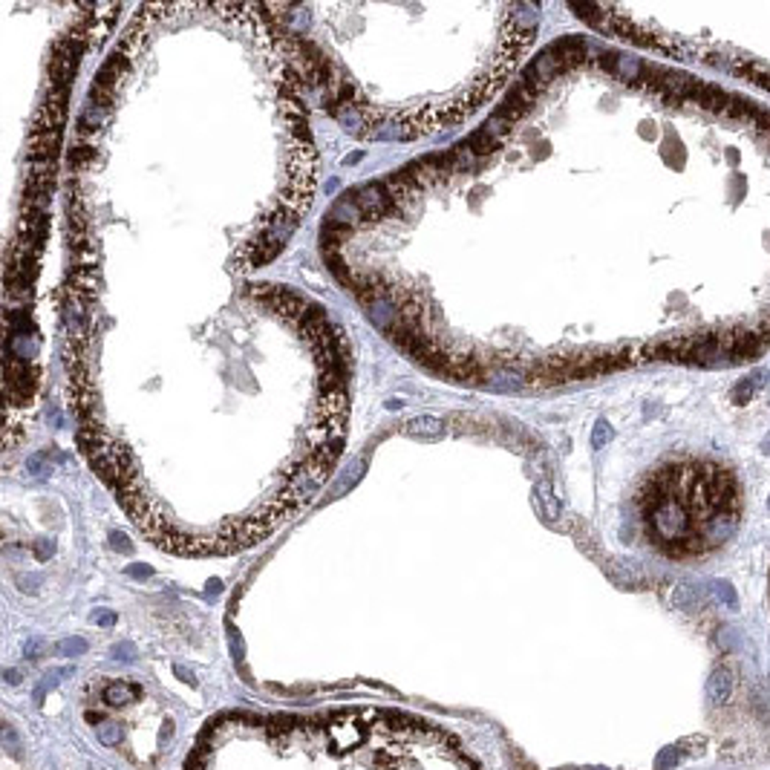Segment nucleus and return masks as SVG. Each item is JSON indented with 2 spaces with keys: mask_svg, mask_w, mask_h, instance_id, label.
<instances>
[{
  "mask_svg": "<svg viewBox=\"0 0 770 770\" xmlns=\"http://www.w3.org/2000/svg\"><path fill=\"white\" fill-rule=\"evenodd\" d=\"M349 202L361 211L364 220H378V217H387L392 208H396V200H392V193L387 185L381 182H369V185H358L352 188L349 193Z\"/></svg>",
  "mask_w": 770,
  "mask_h": 770,
  "instance_id": "f03ea898",
  "label": "nucleus"
},
{
  "mask_svg": "<svg viewBox=\"0 0 770 770\" xmlns=\"http://www.w3.org/2000/svg\"><path fill=\"white\" fill-rule=\"evenodd\" d=\"M188 770H479L424 718L387 710L329 715L234 713L211 724Z\"/></svg>",
  "mask_w": 770,
  "mask_h": 770,
  "instance_id": "f257e3e1",
  "label": "nucleus"
},
{
  "mask_svg": "<svg viewBox=\"0 0 770 770\" xmlns=\"http://www.w3.org/2000/svg\"><path fill=\"white\" fill-rule=\"evenodd\" d=\"M113 655H116L119 661H133V649H130L127 644H122V646H113Z\"/></svg>",
  "mask_w": 770,
  "mask_h": 770,
  "instance_id": "4468645a",
  "label": "nucleus"
},
{
  "mask_svg": "<svg viewBox=\"0 0 770 770\" xmlns=\"http://www.w3.org/2000/svg\"><path fill=\"white\" fill-rule=\"evenodd\" d=\"M127 575H133V577H151L153 568H151V566H130Z\"/></svg>",
  "mask_w": 770,
  "mask_h": 770,
  "instance_id": "2eb2a0df",
  "label": "nucleus"
},
{
  "mask_svg": "<svg viewBox=\"0 0 770 770\" xmlns=\"http://www.w3.org/2000/svg\"><path fill=\"white\" fill-rule=\"evenodd\" d=\"M55 652L58 655H81V652H87V641L84 637H64V641L55 644Z\"/></svg>",
  "mask_w": 770,
  "mask_h": 770,
  "instance_id": "1a4fd4ad",
  "label": "nucleus"
},
{
  "mask_svg": "<svg viewBox=\"0 0 770 770\" xmlns=\"http://www.w3.org/2000/svg\"><path fill=\"white\" fill-rule=\"evenodd\" d=\"M95 735L104 747H116L122 742V724L113 718H95Z\"/></svg>",
  "mask_w": 770,
  "mask_h": 770,
  "instance_id": "0eeeda50",
  "label": "nucleus"
},
{
  "mask_svg": "<svg viewBox=\"0 0 770 770\" xmlns=\"http://www.w3.org/2000/svg\"><path fill=\"white\" fill-rule=\"evenodd\" d=\"M110 543H113V548H119V551H124V554L133 551V546H130V539H127L124 534H113V537H110Z\"/></svg>",
  "mask_w": 770,
  "mask_h": 770,
  "instance_id": "f8f14e48",
  "label": "nucleus"
},
{
  "mask_svg": "<svg viewBox=\"0 0 770 770\" xmlns=\"http://www.w3.org/2000/svg\"><path fill=\"white\" fill-rule=\"evenodd\" d=\"M64 675H67V669H55V673L49 675V678H44V681L38 684V690H35V698L41 701V698H44V693H49V690H52V686H55V684H58V681H61Z\"/></svg>",
  "mask_w": 770,
  "mask_h": 770,
  "instance_id": "9b49d317",
  "label": "nucleus"
},
{
  "mask_svg": "<svg viewBox=\"0 0 770 770\" xmlns=\"http://www.w3.org/2000/svg\"><path fill=\"white\" fill-rule=\"evenodd\" d=\"M176 673H179V678H182V681H188V684H196V681H193V675L188 673V669H182V666H176Z\"/></svg>",
  "mask_w": 770,
  "mask_h": 770,
  "instance_id": "dca6fc26",
  "label": "nucleus"
},
{
  "mask_svg": "<svg viewBox=\"0 0 770 770\" xmlns=\"http://www.w3.org/2000/svg\"><path fill=\"white\" fill-rule=\"evenodd\" d=\"M18 733L12 730V724H3V750L9 753L12 759H21V747H18Z\"/></svg>",
  "mask_w": 770,
  "mask_h": 770,
  "instance_id": "9d476101",
  "label": "nucleus"
},
{
  "mask_svg": "<svg viewBox=\"0 0 770 770\" xmlns=\"http://www.w3.org/2000/svg\"><path fill=\"white\" fill-rule=\"evenodd\" d=\"M93 624H98V626H113V624H116V615H113V612H93Z\"/></svg>",
  "mask_w": 770,
  "mask_h": 770,
  "instance_id": "ddd939ff",
  "label": "nucleus"
},
{
  "mask_svg": "<svg viewBox=\"0 0 770 770\" xmlns=\"http://www.w3.org/2000/svg\"><path fill=\"white\" fill-rule=\"evenodd\" d=\"M38 646H41L38 641H29V646H26V655H29V658H35V655H38Z\"/></svg>",
  "mask_w": 770,
  "mask_h": 770,
  "instance_id": "f3484780",
  "label": "nucleus"
},
{
  "mask_svg": "<svg viewBox=\"0 0 770 770\" xmlns=\"http://www.w3.org/2000/svg\"><path fill=\"white\" fill-rule=\"evenodd\" d=\"M707 695H710V701L715 704V707H722V704H727L733 698V675H730V669H715V673L710 675Z\"/></svg>",
  "mask_w": 770,
  "mask_h": 770,
  "instance_id": "39448f33",
  "label": "nucleus"
},
{
  "mask_svg": "<svg viewBox=\"0 0 770 770\" xmlns=\"http://www.w3.org/2000/svg\"><path fill=\"white\" fill-rule=\"evenodd\" d=\"M468 147H470V151H473V153H477V156H479V159L485 162V159H490V156H494V153L499 151V147H502V142H499V139H494V136H488L485 130L479 127V130H477V133H473V136H468Z\"/></svg>",
  "mask_w": 770,
  "mask_h": 770,
  "instance_id": "423d86ee",
  "label": "nucleus"
},
{
  "mask_svg": "<svg viewBox=\"0 0 770 770\" xmlns=\"http://www.w3.org/2000/svg\"><path fill=\"white\" fill-rule=\"evenodd\" d=\"M361 473H364V462H361V459H358V462H352V468H349V470H347V473H343V477L338 479V488L332 490V497H340V494H343V490H347V488H352V485H355L358 479H361Z\"/></svg>",
  "mask_w": 770,
  "mask_h": 770,
  "instance_id": "6e6552de",
  "label": "nucleus"
},
{
  "mask_svg": "<svg viewBox=\"0 0 770 770\" xmlns=\"http://www.w3.org/2000/svg\"><path fill=\"white\" fill-rule=\"evenodd\" d=\"M139 695H142V690L136 684H130V681H113V684L104 686V693H102L104 704H110V707H127V704L133 698H139Z\"/></svg>",
  "mask_w": 770,
  "mask_h": 770,
  "instance_id": "20e7f679",
  "label": "nucleus"
},
{
  "mask_svg": "<svg viewBox=\"0 0 770 770\" xmlns=\"http://www.w3.org/2000/svg\"><path fill=\"white\" fill-rule=\"evenodd\" d=\"M401 430H404V436L433 441V439H441L447 433V424L441 418H436V416H418V418H410Z\"/></svg>",
  "mask_w": 770,
  "mask_h": 770,
  "instance_id": "7ed1b4c3",
  "label": "nucleus"
},
{
  "mask_svg": "<svg viewBox=\"0 0 770 770\" xmlns=\"http://www.w3.org/2000/svg\"><path fill=\"white\" fill-rule=\"evenodd\" d=\"M6 681H9V684H18V681H21V673H18V669H9V673H6Z\"/></svg>",
  "mask_w": 770,
  "mask_h": 770,
  "instance_id": "a211bd4d",
  "label": "nucleus"
}]
</instances>
